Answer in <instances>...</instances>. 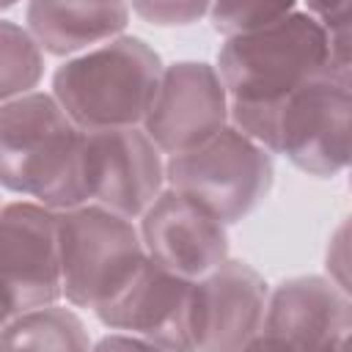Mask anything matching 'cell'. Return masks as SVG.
I'll return each mask as SVG.
<instances>
[{"label": "cell", "instance_id": "cell-1", "mask_svg": "<svg viewBox=\"0 0 352 352\" xmlns=\"http://www.w3.org/2000/svg\"><path fill=\"white\" fill-rule=\"evenodd\" d=\"M217 66L234 126L270 151L283 99L327 69H349V52H341L311 14L292 11L267 28L228 36Z\"/></svg>", "mask_w": 352, "mask_h": 352}, {"label": "cell", "instance_id": "cell-2", "mask_svg": "<svg viewBox=\"0 0 352 352\" xmlns=\"http://www.w3.org/2000/svg\"><path fill=\"white\" fill-rule=\"evenodd\" d=\"M82 129L47 94L0 102V187L60 212L85 201Z\"/></svg>", "mask_w": 352, "mask_h": 352}, {"label": "cell", "instance_id": "cell-3", "mask_svg": "<svg viewBox=\"0 0 352 352\" xmlns=\"http://www.w3.org/2000/svg\"><path fill=\"white\" fill-rule=\"evenodd\" d=\"M160 77L162 60L143 38L116 36L58 66L52 94L82 132L135 126L143 121Z\"/></svg>", "mask_w": 352, "mask_h": 352}, {"label": "cell", "instance_id": "cell-4", "mask_svg": "<svg viewBox=\"0 0 352 352\" xmlns=\"http://www.w3.org/2000/svg\"><path fill=\"white\" fill-rule=\"evenodd\" d=\"M60 294L77 308L110 300L140 267L146 248L129 217L99 204L58 212Z\"/></svg>", "mask_w": 352, "mask_h": 352}, {"label": "cell", "instance_id": "cell-5", "mask_svg": "<svg viewBox=\"0 0 352 352\" xmlns=\"http://www.w3.org/2000/svg\"><path fill=\"white\" fill-rule=\"evenodd\" d=\"M272 176L270 151L236 126H223L201 146L170 154L165 162L168 184L226 226L248 217L270 195Z\"/></svg>", "mask_w": 352, "mask_h": 352}, {"label": "cell", "instance_id": "cell-6", "mask_svg": "<svg viewBox=\"0 0 352 352\" xmlns=\"http://www.w3.org/2000/svg\"><path fill=\"white\" fill-rule=\"evenodd\" d=\"M270 151L319 179L349 165V69H327L283 99Z\"/></svg>", "mask_w": 352, "mask_h": 352}, {"label": "cell", "instance_id": "cell-7", "mask_svg": "<svg viewBox=\"0 0 352 352\" xmlns=\"http://www.w3.org/2000/svg\"><path fill=\"white\" fill-rule=\"evenodd\" d=\"M58 297V212L30 201L0 206V308L11 319Z\"/></svg>", "mask_w": 352, "mask_h": 352}, {"label": "cell", "instance_id": "cell-8", "mask_svg": "<svg viewBox=\"0 0 352 352\" xmlns=\"http://www.w3.org/2000/svg\"><path fill=\"white\" fill-rule=\"evenodd\" d=\"M267 283L245 261H220L190 283L187 349L234 352L250 349L267 308Z\"/></svg>", "mask_w": 352, "mask_h": 352}, {"label": "cell", "instance_id": "cell-9", "mask_svg": "<svg viewBox=\"0 0 352 352\" xmlns=\"http://www.w3.org/2000/svg\"><path fill=\"white\" fill-rule=\"evenodd\" d=\"M80 168L85 201H96L129 220L146 212L165 182L160 148L138 126L85 132Z\"/></svg>", "mask_w": 352, "mask_h": 352}, {"label": "cell", "instance_id": "cell-10", "mask_svg": "<svg viewBox=\"0 0 352 352\" xmlns=\"http://www.w3.org/2000/svg\"><path fill=\"white\" fill-rule=\"evenodd\" d=\"M352 330V302L341 283L319 275L289 278L267 294L250 349H338Z\"/></svg>", "mask_w": 352, "mask_h": 352}, {"label": "cell", "instance_id": "cell-11", "mask_svg": "<svg viewBox=\"0 0 352 352\" xmlns=\"http://www.w3.org/2000/svg\"><path fill=\"white\" fill-rule=\"evenodd\" d=\"M228 96L214 66L179 60L162 69L154 99L143 116V132L165 154L201 146L226 126Z\"/></svg>", "mask_w": 352, "mask_h": 352}, {"label": "cell", "instance_id": "cell-12", "mask_svg": "<svg viewBox=\"0 0 352 352\" xmlns=\"http://www.w3.org/2000/svg\"><path fill=\"white\" fill-rule=\"evenodd\" d=\"M140 217L146 253L179 278L198 280L228 258L226 223L173 187L160 190Z\"/></svg>", "mask_w": 352, "mask_h": 352}, {"label": "cell", "instance_id": "cell-13", "mask_svg": "<svg viewBox=\"0 0 352 352\" xmlns=\"http://www.w3.org/2000/svg\"><path fill=\"white\" fill-rule=\"evenodd\" d=\"M190 283L146 253L135 275L94 314L104 327L140 336L157 349H187Z\"/></svg>", "mask_w": 352, "mask_h": 352}, {"label": "cell", "instance_id": "cell-14", "mask_svg": "<svg viewBox=\"0 0 352 352\" xmlns=\"http://www.w3.org/2000/svg\"><path fill=\"white\" fill-rule=\"evenodd\" d=\"M129 22L126 0H30V36L50 55H74L116 38Z\"/></svg>", "mask_w": 352, "mask_h": 352}, {"label": "cell", "instance_id": "cell-15", "mask_svg": "<svg viewBox=\"0 0 352 352\" xmlns=\"http://www.w3.org/2000/svg\"><path fill=\"white\" fill-rule=\"evenodd\" d=\"M91 338L77 314L41 305L11 316L0 327V349H88Z\"/></svg>", "mask_w": 352, "mask_h": 352}, {"label": "cell", "instance_id": "cell-16", "mask_svg": "<svg viewBox=\"0 0 352 352\" xmlns=\"http://www.w3.org/2000/svg\"><path fill=\"white\" fill-rule=\"evenodd\" d=\"M44 74L38 41L19 25L0 19V102L30 94Z\"/></svg>", "mask_w": 352, "mask_h": 352}, {"label": "cell", "instance_id": "cell-17", "mask_svg": "<svg viewBox=\"0 0 352 352\" xmlns=\"http://www.w3.org/2000/svg\"><path fill=\"white\" fill-rule=\"evenodd\" d=\"M294 6L297 0H212L209 16L212 28L228 38L267 28L292 14Z\"/></svg>", "mask_w": 352, "mask_h": 352}, {"label": "cell", "instance_id": "cell-18", "mask_svg": "<svg viewBox=\"0 0 352 352\" xmlns=\"http://www.w3.org/2000/svg\"><path fill=\"white\" fill-rule=\"evenodd\" d=\"M212 0H132L135 14L143 22L160 25V28H176V25H192L209 11Z\"/></svg>", "mask_w": 352, "mask_h": 352}, {"label": "cell", "instance_id": "cell-19", "mask_svg": "<svg viewBox=\"0 0 352 352\" xmlns=\"http://www.w3.org/2000/svg\"><path fill=\"white\" fill-rule=\"evenodd\" d=\"M305 6L330 33L333 44L341 52H349V0H305Z\"/></svg>", "mask_w": 352, "mask_h": 352}, {"label": "cell", "instance_id": "cell-20", "mask_svg": "<svg viewBox=\"0 0 352 352\" xmlns=\"http://www.w3.org/2000/svg\"><path fill=\"white\" fill-rule=\"evenodd\" d=\"M14 3H16V0H0V11H3V8H11Z\"/></svg>", "mask_w": 352, "mask_h": 352}, {"label": "cell", "instance_id": "cell-21", "mask_svg": "<svg viewBox=\"0 0 352 352\" xmlns=\"http://www.w3.org/2000/svg\"><path fill=\"white\" fill-rule=\"evenodd\" d=\"M6 322H8V316H6V311H3V308H0V327H3V324H6Z\"/></svg>", "mask_w": 352, "mask_h": 352}]
</instances>
